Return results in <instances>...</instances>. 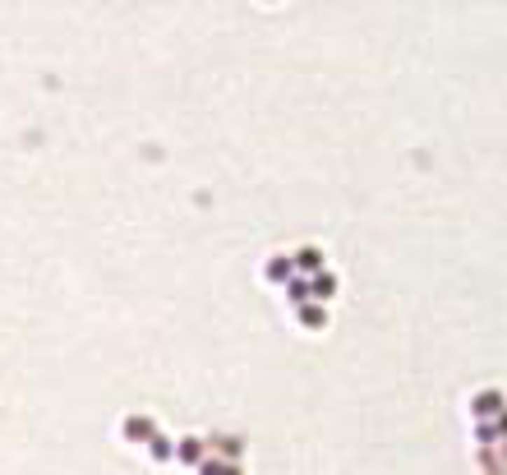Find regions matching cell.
Listing matches in <instances>:
<instances>
[{
    "label": "cell",
    "instance_id": "1",
    "mask_svg": "<svg viewBox=\"0 0 507 475\" xmlns=\"http://www.w3.org/2000/svg\"><path fill=\"white\" fill-rule=\"evenodd\" d=\"M471 411H475V420L485 425L489 415H503V392H480V397L471 401Z\"/></svg>",
    "mask_w": 507,
    "mask_h": 475
},
{
    "label": "cell",
    "instance_id": "2",
    "mask_svg": "<svg viewBox=\"0 0 507 475\" xmlns=\"http://www.w3.org/2000/svg\"><path fill=\"white\" fill-rule=\"evenodd\" d=\"M291 268H300V273H323V249H314V245H305L300 254H291Z\"/></svg>",
    "mask_w": 507,
    "mask_h": 475
},
{
    "label": "cell",
    "instance_id": "3",
    "mask_svg": "<svg viewBox=\"0 0 507 475\" xmlns=\"http://www.w3.org/2000/svg\"><path fill=\"white\" fill-rule=\"evenodd\" d=\"M153 420H148V415H130V420H125V439H134V443H148L153 439Z\"/></svg>",
    "mask_w": 507,
    "mask_h": 475
},
{
    "label": "cell",
    "instance_id": "4",
    "mask_svg": "<svg viewBox=\"0 0 507 475\" xmlns=\"http://www.w3.org/2000/svg\"><path fill=\"white\" fill-rule=\"evenodd\" d=\"M176 457H180L185 466H203V443H199V439H180V443H176Z\"/></svg>",
    "mask_w": 507,
    "mask_h": 475
},
{
    "label": "cell",
    "instance_id": "5",
    "mask_svg": "<svg viewBox=\"0 0 507 475\" xmlns=\"http://www.w3.org/2000/svg\"><path fill=\"white\" fill-rule=\"evenodd\" d=\"M309 296H319V300H332V296H337V277H332V273H319L314 282H309Z\"/></svg>",
    "mask_w": 507,
    "mask_h": 475
},
{
    "label": "cell",
    "instance_id": "6",
    "mask_svg": "<svg viewBox=\"0 0 507 475\" xmlns=\"http://www.w3.org/2000/svg\"><path fill=\"white\" fill-rule=\"evenodd\" d=\"M286 296H291V305H296V310H300V305H309V282H305V277H291V282H286Z\"/></svg>",
    "mask_w": 507,
    "mask_h": 475
},
{
    "label": "cell",
    "instance_id": "7",
    "mask_svg": "<svg viewBox=\"0 0 507 475\" xmlns=\"http://www.w3.org/2000/svg\"><path fill=\"white\" fill-rule=\"evenodd\" d=\"M300 323H309V328H323V323H328V310H323V305H300Z\"/></svg>",
    "mask_w": 507,
    "mask_h": 475
},
{
    "label": "cell",
    "instance_id": "8",
    "mask_svg": "<svg viewBox=\"0 0 507 475\" xmlns=\"http://www.w3.org/2000/svg\"><path fill=\"white\" fill-rule=\"evenodd\" d=\"M199 475H244V471H240L235 462H203Z\"/></svg>",
    "mask_w": 507,
    "mask_h": 475
},
{
    "label": "cell",
    "instance_id": "9",
    "mask_svg": "<svg viewBox=\"0 0 507 475\" xmlns=\"http://www.w3.org/2000/svg\"><path fill=\"white\" fill-rule=\"evenodd\" d=\"M212 448H217L221 457H231V462H235V457H240V448H244V439H235V434H231V439H212Z\"/></svg>",
    "mask_w": 507,
    "mask_h": 475
},
{
    "label": "cell",
    "instance_id": "10",
    "mask_svg": "<svg viewBox=\"0 0 507 475\" xmlns=\"http://www.w3.org/2000/svg\"><path fill=\"white\" fill-rule=\"evenodd\" d=\"M148 448H153V457H157V462H166V457H176V448H171V443H166L162 434H153V439H148Z\"/></svg>",
    "mask_w": 507,
    "mask_h": 475
},
{
    "label": "cell",
    "instance_id": "11",
    "mask_svg": "<svg viewBox=\"0 0 507 475\" xmlns=\"http://www.w3.org/2000/svg\"><path fill=\"white\" fill-rule=\"evenodd\" d=\"M268 277H272V282H291V259H272V263H268Z\"/></svg>",
    "mask_w": 507,
    "mask_h": 475
},
{
    "label": "cell",
    "instance_id": "12",
    "mask_svg": "<svg viewBox=\"0 0 507 475\" xmlns=\"http://www.w3.org/2000/svg\"><path fill=\"white\" fill-rule=\"evenodd\" d=\"M475 439H480V448H494V443H498V429H494V425H480V429H475Z\"/></svg>",
    "mask_w": 507,
    "mask_h": 475
},
{
    "label": "cell",
    "instance_id": "13",
    "mask_svg": "<svg viewBox=\"0 0 507 475\" xmlns=\"http://www.w3.org/2000/svg\"><path fill=\"white\" fill-rule=\"evenodd\" d=\"M494 429H498V439H507V411L498 415V425H494Z\"/></svg>",
    "mask_w": 507,
    "mask_h": 475
}]
</instances>
